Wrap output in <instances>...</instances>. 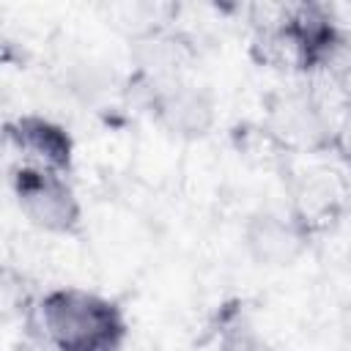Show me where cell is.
<instances>
[{
	"instance_id": "obj_1",
	"label": "cell",
	"mask_w": 351,
	"mask_h": 351,
	"mask_svg": "<svg viewBox=\"0 0 351 351\" xmlns=\"http://www.w3.org/2000/svg\"><path fill=\"white\" fill-rule=\"evenodd\" d=\"M44 337L55 351H118L126 340L123 310L85 288H55L38 304Z\"/></svg>"
},
{
	"instance_id": "obj_2",
	"label": "cell",
	"mask_w": 351,
	"mask_h": 351,
	"mask_svg": "<svg viewBox=\"0 0 351 351\" xmlns=\"http://www.w3.org/2000/svg\"><path fill=\"white\" fill-rule=\"evenodd\" d=\"M11 189L30 225L47 233H74L80 228L82 208L63 173L19 165L11 173Z\"/></svg>"
},
{
	"instance_id": "obj_3",
	"label": "cell",
	"mask_w": 351,
	"mask_h": 351,
	"mask_svg": "<svg viewBox=\"0 0 351 351\" xmlns=\"http://www.w3.org/2000/svg\"><path fill=\"white\" fill-rule=\"evenodd\" d=\"M5 137L25 156L22 165L55 170L63 176L69 173L74 159V143L60 123L41 115H19L16 121L5 123Z\"/></svg>"
},
{
	"instance_id": "obj_4",
	"label": "cell",
	"mask_w": 351,
	"mask_h": 351,
	"mask_svg": "<svg viewBox=\"0 0 351 351\" xmlns=\"http://www.w3.org/2000/svg\"><path fill=\"white\" fill-rule=\"evenodd\" d=\"M304 247V233L277 214H261L247 225V250L261 266H291Z\"/></svg>"
},
{
	"instance_id": "obj_5",
	"label": "cell",
	"mask_w": 351,
	"mask_h": 351,
	"mask_svg": "<svg viewBox=\"0 0 351 351\" xmlns=\"http://www.w3.org/2000/svg\"><path fill=\"white\" fill-rule=\"evenodd\" d=\"M280 41L291 47L296 63L315 66L332 52V47L337 44V33L321 8L304 5L285 22V27L280 30Z\"/></svg>"
},
{
	"instance_id": "obj_6",
	"label": "cell",
	"mask_w": 351,
	"mask_h": 351,
	"mask_svg": "<svg viewBox=\"0 0 351 351\" xmlns=\"http://www.w3.org/2000/svg\"><path fill=\"white\" fill-rule=\"evenodd\" d=\"M159 118L162 123L176 132V134H186V137H200L206 134V129L211 126V101L208 96H203L195 88H173L167 90L159 104Z\"/></svg>"
},
{
	"instance_id": "obj_7",
	"label": "cell",
	"mask_w": 351,
	"mask_h": 351,
	"mask_svg": "<svg viewBox=\"0 0 351 351\" xmlns=\"http://www.w3.org/2000/svg\"><path fill=\"white\" fill-rule=\"evenodd\" d=\"M219 351H274V346L266 337H261L247 318L233 315L222 324Z\"/></svg>"
},
{
	"instance_id": "obj_8",
	"label": "cell",
	"mask_w": 351,
	"mask_h": 351,
	"mask_svg": "<svg viewBox=\"0 0 351 351\" xmlns=\"http://www.w3.org/2000/svg\"><path fill=\"white\" fill-rule=\"evenodd\" d=\"M343 154H346V159L351 162V123H348L346 132H343Z\"/></svg>"
}]
</instances>
